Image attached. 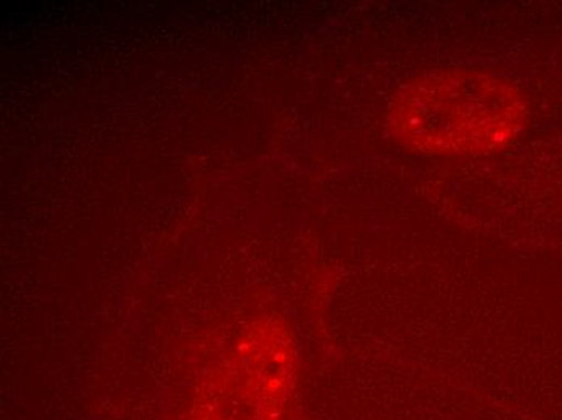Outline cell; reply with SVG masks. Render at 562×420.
Listing matches in <instances>:
<instances>
[{"label":"cell","instance_id":"obj_1","mask_svg":"<svg viewBox=\"0 0 562 420\" xmlns=\"http://www.w3.org/2000/svg\"><path fill=\"white\" fill-rule=\"evenodd\" d=\"M529 117L522 91L498 75L447 70L401 88L389 111L401 145L430 156L477 157L513 145Z\"/></svg>","mask_w":562,"mask_h":420},{"label":"cell","instance_id":"obj_2","mask_svg":"<svg viewBox=\"0 0 562 420\" xmlns=\"http://www.w3.org/2000/svg\"><path fill=\"white\" fill-rule=\"evenodd\" d=\"M293 334L263 317L239 341L221 375L201 395L198 420H281L296 385Z\"/></svg>","mask_w":562,"mask_h":420}]
</instances>
